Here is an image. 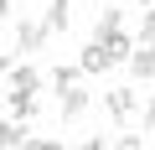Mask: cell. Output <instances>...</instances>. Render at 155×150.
Listing matches in <instances>:
<instances>
[{
	"label": "cell",
	"mask_w": 155,
	"mask_h": 150,
	"mask_svg": "<svg viewBox=\"0 0 155 150\" xmlns=\"http://www.w3.org/2000/svg\"><path fill=\"white\" fill-rule=\"evenodd\" d=\"M104 109H109L114 124H129L134 109H140V98H134V88H114V93H104Z\"/></svg>",
	"instance_id": "1"
},
{
	"label": "cell",
	"mask_w": 155,
	"mask_h": 150,
	"mask_svg": "<svg viewBox=\"0 0 155 150\" xmlns=\"http://www.w3.org/2000/svg\"><path fill=\"white\" fill-rule=\"evenodd\" d=\"M47 36H52V31H47L41 21L21 16V26H16V52H41V47H47Z\"/></svg>",
	"instance_id": "2"
},
{
	"label": "cell",
	"mask_w": 155,
	"mask_h": 150,
	"mask_svg": "<svg viewBox=\"0 0 155 150\" xmlns=\"http://www.w3.org/2000/svg\"><path fill=\"white\" fill-rule=\"evenodd\" d=\"M36 135H31V124L26 119H5V124H0V150H26Z\"/></svg>",
	"instance_id": "3"
},
{
	"label": "cell",
	"mask_w": 155,
	"mask_h": 150,
	"mask_svg": "<svg viewBox=\"0 0 155 150\" xmlns=\"http://www.w3.org/2000/svg\"><path fill=\"white\" fill-rule=\"evenodd\" d=\"M5 83H11V93H41V72H36L31 62H21V67L5 72Z\"/></svg>",
	"instance_id": "4"
},
{
	"label": "cell",
	"mask_w": 155,
	"mask_h": 150,
	"mask_svg": "<svg viewBox=\"0 0 155 150\" xmlns=\"http://www.w3.org/2000/svg\"><path fill=\"white\" fill-rule=\"evenodd\" d=\"M78 67H83V78H93V72H109V67H114V57H109L98 42H88V47H83V57H78Z\"/></svg>",
	"instance_id": "5"
},
{
	"label": "cell",
	"mask_w": 155,
	"mask_h": 150,
	"mask_svg": "<svg viewBox=\"0 0 155 150\" xmlns=\"http://www.w3.org/2000/svg\"><path fill=\"white\" fill-rule=\"evenodd\" d=\"M88 104H93V93H88V88H62V119H83V114H88Z\"/></svg>",
	"instance_id": "6"
},
{
	"label": "cell",
	"mask_w": 155,
	"mask_h": 150,
	"mask_svg": "<svg viewBox=\"0 0 155 150\" xmlns=\"http://www.w3.org/2000/svg\"><path fill=\"white\" fill-rule=\"evenodd\" d=\"M93 42H98V47H104V52L114 57V67H119V62H124V57L134 52V36H124V31H109V36H93Z\"/></svg>",
	"instance_id": "7"
},
{
	"label": "cell",
	"mask_w": 155,
	"mask_h": 150,
	"mask_svg": "<svg viewBox=\"0 0 155 150\" xmlns=\"http://www.w3.org/2000/svg\"><path fill=\"white\" fill-rule=\"evenodd\" d=\"M124 62L134 67V78H155V47H145V42H134V52H129Z\"/></svg>",
	"instance_id": "8"
},
{
	"label": "cell",
	"mask_w": 155,
	"mask_h": 150,
	"mask_svg": "<svg viewBox=\"0 0 155 150\" xmlns=\"http://www.w3.org/2000/svg\"><path fill=\"white\" fill-rule=\"evenodd\" d=\"M41 26H47V31H67V26H72V0H52Z\"/></svg>",
	"instance_id": "9"
},
{
	"label": "cell",
	"mask_w": 155,
	"mask_h": 150,
	"mask_svg": "<svg viewBox=\"0 0 155 150\" xmlns=\"http://www.w3.org/2000/svg\"><path fill=\"white\" fill-rule=\"evenodd\" d=\"M5 98H11V114H16V119H26V124H31V119L41 114V104H36V93H5Z\"/></svg>",
	"instance_id": "10"
},
{
	"label": "cell",
	"mask_w": 155,
	"mask_h": 150,
	"mask_svg": "<svg viewBox=\"0 0 155 150\" xmlns=\"http://www.w3.org/2000/svg\"><path fill=\"white\" fill-rule=\"evenodd\" d=\"M78 83H83V67H67V62H62V67L52 72V88H57V93H62V88H78Z\"/></svg>",
	"instance_id": "11"
},
{
	"label": "cell",
	"mask_w": 155,
	"mask_h": 150,
	"mask_svg": "<svg viewBox=\"0 0 155 150\" xmlns=\"http://www.w3.org/2000/svg\"><path fill=\"white\" fill-rule=\"evenodd\" d=\"M109 31H124V11H98V26H93V36H109Z\"/></svg>",
	"instance_id": "12"
},
{
	"label": "cell",
	"mask_w": 155,
	"mask_h": 150,
	"mask_svg": "<svg viewBox=\"0 0 155 150\" xmlns=\"http://www.w3.org/2000/svg\"><path fill=\"white\" fill-rule=\"evenodd\" d=\"M134 42L155 47V5H145V21H140V36H134Z\"/></svg>",
	"instance_id": "13"
},
{
	"label": "cell",
	"mask_w": 155,
	"mask_h": 150,
	"mask_svg": "<svg viewBox=\"0 0 155 150\" xmlns=\"http://www.w3.org/2000/svg\"><path fill=\"white\" fill-rule=\"evenodd\" d=\"M145 135H155V93L145 98Z\"/></svg>",
	"instance_id": "14"
},
{
	"label": "cell",
	"mask_w": 155,
	"mask_h": 150,
	"mask_svg": "<svg viewBox=\"0 0 155 150\" xmlns=\"http://www.w3.org/2000/svg\"><path fill=\"white\" fill-rule=\"evenodd\" d=\"M114 150H145V140H140V135H119V145H114Z\"/></svg>",
	"instance_id": "15"
},
{
	"label": "cell",
	"mask_w": 155,
	"mask_h": 150,
	"mask_svg": "<svg viewBox=\"0 0 155 150\" xmlns=\"http://www.w3.org/2000/svg\"><path fill=\"white\" fill-rule=\"evenodd\" d=\"M26 150H62V140H31Z\"/></svg>",
	"instance_id": "16"
},
{
	"label": "cell",
	"mask_w": 155,
	"mask_h": 150,
	"mask_svg": "<svg viewBox=\"0 0 155 150\" xmlns=\"http://www.w3.org/2000/svg\"><path fill=\"white\" fill-rule=\"evenodd\" d=\"M83 150H109V145H104V140L93 135V140H83Z\"/></svg>",
	"instance_id": "17"
},
{
	"label": "cell",
	"mask_w": 155,
	"mask_h": 150,
	"mask_svg": "<svg viewBox=\"0 0 155 150\" xmlns=\"http://www.w3.org/2000/svg\"><path fill=\"white\" fill-rule=\"evenodd\" d=\"M5 72H11V57H5V52H0V78H5Z\"/></svg>",
	"instance_id": "18"
},
{
	"label": "cell",
	"mask_w": 155,
	"mask_h": 150,
	"mask_svg": "<svg viewBox=\"0 0 155 150\" xmlns=\"http://www.w3.org/2000/svg\"><path fill=\"white\" fill-rule=\"evenodd\" d=\"M5 11H11V0H0V21H5Z\"/></svg>",
	"instance_id": "19"
},
{
	"label": "cell",
	"mask_w": 155,
	"mask_h": 150,
	"mask_svg": "<svg viewBox=\"0 0 155 150\" xmlns=\"http://www.w3.org/2000/svg\"><path fill=\"white\" fill-rule=\"evenodd\" d=\"M129 5H155V0H129Z\"/></svg>",
	"instance_id": "20"
}]
</instances>
